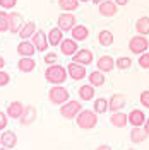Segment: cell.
Segmentation results:
<instances>
[{
    "label": "cell",
    "instance_id": "6da1fadb",
    "mask_svg": "<svg viewBox=\"0 0 149 150\" xmlns=\"http://www.w3.org/2000/svg\"><path fill=\"white\" fill-rule=\"evenodd\" d=\"M67 79H69V74H67V68L62 65H48V68L45 70V80L50 82L52 85H64Z\"/></svg>",
    "mask_w": 149,
    "mask_h": 150
},
{
    "label": "cell",
    "instance_id": "7a4b0ae2",
    "mask_svg": "<svg viewBox=\"0 0 149 150\" xmlns=\"http://www.w3.org/2000/svg\"><path fill=\"white\" fill-rule=\"evenodd\" d=\"M75 123L81 130H93L98 125V114L93 109H82L75 116Z\"/></svg>",
    "mask_w": 149,
    "mask_h": 150
},
{
    "label": "cell",
    "instance_id": "3957f363",
    "mask_svg": "<svg viewBox=\"0 0 149 150\" xmlns=\"http://www.w3.org/2000/svg\"><path fill=\"white\" fill-rule=\"evenodd\" d=\"M70 99V94L64 85H52L48 91V101L53 106H62L64 103H67Z\"/></svg>",
    "mask_w": 149,
    "mask_h": 150
},
{
    "label": "cell",
    "instance_id": "277c9868",
    "mask_svg": "<svg viewBox=\"0 0 149 150\" xmlns=\"http://www.w3.org/2000/svg\"><path fill=\"white\" fill-rule=\"evenodd\" d=\"M81 111H82V104L79 101H74V99H69L67 103H64L60 106V114L65 120H75V116Z\"/></svg>",
    "mask_w": 149,
    "mask_h": 150
},
{
    "label": "cell",
    "instance_id": "5b68a950",
    "mask_svg": "<svg viewBox=\"0 0 149 150\" xmlns=\"http://www.w3.org/2000/svg\"><path fill=\"white\" fill-rule=\"evenodd\" d=\"M129 50H130L134 55L139 56L140 53H146L149 50V41L146 36L142 34H137V36H132L130 41H129Z\"/></svg>",
    "mask_w": 149,
    "mask_h": 150
},
{
    "label": "cell",
    "instance_id": "8992f818",
    "mask_svg": "<svg viewBox=\"0 0 149 150\" xmlns=\"http://www.w3.org/2000/svg\"><path fill=\"white\" fill-rule=\"evenodd\" d=\"M75 24H77V19H75L74 12H62L58 19H57V28H60L64 33L67 31H72Z\"/></svg>",
    "mask_w": 149,
    "mask_h": 150
},
{
    "label": "cell",
    "instance_id": "52a82bcc",
    "mask_svg": "<svg viewBox=\"0 0 149 150\" xmlns=\"http://www.w3.org/2000/svg\"><path fill=\"white\" fill-rule=\"evenodd\" d=\"M125 106H127V97H125L123 94H120V92L113 94L112 97L108 99V111H112V112L122 111Z\"/></svg>",
    "mask_w": 149,
    "mask_h": 150
},
{
    "label": "cell",
    "instance_id": "ba28073f",
    "mask_svg": "<svg viewBox=\"0 0 149 150\" xmlns=\"http://www.w3.org/2000/svg\"><path fill=\"white\" fill-rule=\"evenodd\" d=\"M94 60V55L91 50H86V48H79L77 50V53H75L74 56H72V62H75V63H81V65L87 67L91 65Z\"/></svg>",
    "mask_w": 149,
    "mask_h": 150
},
{
    "label": "cell",
    "instance_id": "9c48e42d",
    "mask_svg": "<svg viewBox=\"0 0 149 150\" xmlns=\"http://www.w3.org/2000/svg\"><path fill=\"white\" fill-rule=\"evenodd\" d=\"M98 12L101 17H113L118 12V5L115 4V0H105L98 5Z\"/></svg>",
    "mask_w": 149,
    "mask_h": 150
},
{
    "label": "cell",
    "instance_id": "30bf717a",
    "mask_svg": "<svg viewBox=\"0 0 149 150\" xmlns=\"http://www.w3.org/2000/svg\"><path fill=\"white\" fill-rule=\"evenodd\" d=\"M24 26V17L19 12H9V33L19 34V31Z\"/></svg>",
    "mask_w": 149,
    "mask_h": 150
},
{
    "label": "cell",
    "instance_id": "8fae6325",
    "mask_svg": "<svg viewBox=\"0 0 149 150\" xmlns=\"http://www.w3.org/2000/svg\"><path fill=\"white\" fill-rule=\"evenodd\" d=\"M31 41L36 46V51H41V53H45V50H48V46H50L48 34H45V31H36L33 34V38H31Z\"/></svg>",
    "mask_w": 149,
    "mask_h": 150
},
{
    "label": "cell",
    "instance_id": "7c38bea8",
    "mask_svg": "<svg viewBox=\"0 0 149 150\" xmlns=\"http://www.w3.org/2000/svg\"><path fill=\"white\" fill-rule=\"evenodd\" d=\"M67 74L72 80H82V79H86V67L72 62L67 65Z\"/></svg>",
    "mask_w": 149,
    "mask_h": 150
},
{
    "label": "cell",
    "instance_id": "4fadbf2b",
    "mask_svg": "<svg viewBox=\"0 0 149 150\" xmlns=\"http://www.w3.org/2000/svg\"><path fill=\"white\" fill-rule=\"evenodd\" d=\"M79 41H75L72 38H64V41L60 43V51H62V55L65 56H74L77 53V50H79V45H77Z\"/></svg>",
    "mask_w": 149,
    "mask_h": 150
},
{
    "label": "cell",
    "instance_id": "5bb4252c",
    "mask_svg": "<svg viewBox=\"0 0 149 150\" xmlns=\"http://www.w3.org/2000/svg\"><path fill=\"white\" fill-rule=\"evenodd\" d=\"M38 118V111L34 106H24V112H22V116L19 118V123L22 125V126H29V125H33V123L36 121Z\"/></svg>",
    "mask_w": 149,
    "mask_h": 150
},
{
    "label": "cell",
    "instance_id": "9a60e30c",
    "mask_svg": "<svg viewBox=\"0 0 149 150\" xmlns=\"http://www.w3.org/2000/svg\"><path fill=\"white\" fill-rule=\"evenodd\" d=\"M36 68V62L33 56H21L17 62V70L21 74H31Z\"/></svg>",
    "mask_w": 149,
    "mask_h": 150
},
{
    "label": "cell",
    "instance_id": "2e32d148",
    "mask_svg": "<svg viewBox=\"0 0 149 150\" xmlns=\"http://www.w3.org/2000/svg\"><path fill=\"white\" fill-rule=\"evenodd\" d=\"M0 147L9 149V150L16 149L17 147V135L14 131H4L0 135Z\"/></svg>",
    "mask_w": 149,
    "mask_h": 150
},
{
    "label": "cell",
    "instance_id": "e0dca14e",
    "mask_svg": "<svg viewBox=\"0 0 149 150\" xmlns=\"http://www.w3.org/2000/svg\"><path fill=\"white\" fill-rule=\"evenodd\" d=\"M34 53H36V46L33 45V41L21 39V43L17 45V55L19 56H34Z\"/></svg>",
    "mask_w": 149,
    "mask_h": 150
},
{
    "label": "cell",
    "instance_id": "ac0fdd59",
    "mask_svg": "<svg viewBox=\"0 0 149 150\" xmlns=\"http://www.w3.org/2000/svg\"><path fill=\"white\" fill-rule=\"evenodd\" d=\"M96 67H98V70H101L105 74H108V72H112L113 68H115V60H113V56L110 55H103L98 58V62H96Z\"/></svg>",
    "mask_w": 149,
    "mask_h": 150
},
{
    "label": "cell",
    "instance_id": "d6986e66",
    "mask_svg": "<svg viewBox=\"0 0 149 150\" xmlns=\"http://www.w3.org/2000/svg\"><path fill=\"white\" fill-rule=\"evenodd\" d=\"M129 137H130V142L132 143H142L149 137V133L144 130V126H132V130L129 131Z\"/></svg>",
    "mask_w": 149,
    "mask_h": 150
},
{
    "label": "cell",
    "instance_id": "ffe728a7",
    "mask_svg": "<svg viewBox=\"0 0 149 150\" xmlns=\"http://www.w3.org/2000/svg\"><path fill=\"white\" fill-rule=\"evenodd\" d=\"M146 114L144 111H140V109H132L129 112V125L130 126H144V123H146Z\"/></svg>",
    "mask_w": 149,
    "mask_h": 150
},
{
    "label": "cell",
    "instance_id": "44dd1931",
    "mask_svg": "<svg viewBox=\"0 0 149 150\" xmlns=\"http://www.w3.org/2000/svg\"><path fill=\"white\" fill-rule=\"evenodd\" d=\"M7 116L12 118V120H19L21 116H22V112H24V104L21 103V101H14V103H10L7 106Z\"/></svg>",
    "mask_w": 149,
    "mask_h": 150
},
{
    "label": "cell",
    "instance_id": "7402d4cb",
    "mask_svg": "<svg viewBox=\"0 0 149 150\" xmlns=\"http://www.w3.org/2000/svg\"><path fill=\"white\" fill-rule=\"evenodd\" d=\"M110 123L115 128H125L129 125V114H125V112H122V111L113 112L112 118H110Z\"/></svg>",
    "mask_w": 149,
    "mask_h": 150
},
{
    "label": "cell",
    "instance_id": "603a6c76",
    "mask_svg": "<svg viewBox=\"0 0 149 150\" xmlns=\"http://www.w3.org/2000/svg\"><path fill=\"white\" fill-rule=\"evenodd\" d=\"M64 41V31L60 28H53L48 31V43H50V46H60V43Z\"/></svg>",
    "mask_w": 149,
    "mask_h": 150
},
{
    "label": "cell",
    "instance_id": "cb8c5ba5",
    "mask_svg": "<svg viewBox=\"0 0 149 150\" xmlns=\"http://www.w3.org/2000/svg\"><path fill=\"white\" fill-rule=\"evenodd\" d=\"M96 87H93L91 84H84V85H81L79 87V99L81 101H94V94H96V91H94Z\"/></svg>",
    "mask_w": 149,
    "mask_h": 150
},
{
    "label": "cell",
    "instance_id": "d4e9b609",
    "mask_svg": "<svg viewBox=\"0 0 149 150\" xmlns=\"http://www.w3.org/2000/svg\"><path fill=\"white\" fill-rule=\"evenodd\" d=\"M36 31H38L36 22L29 21V22H24V26H22V29L19 31L17 36L21 38V39H31V38H33V34H34Z\"/></svg>",
    "mask_w": 149,
    "mask_h": 150
},
{
    "label": "cell",
    "instance_id": "484cf974",
    "mask_svg": "<svg viewBox=\"0 0 149 150\" xmlns=\"http://www.w3.org/2000/svg\"><path fill=\"white\" fill-rule=\"evenodd\" d=\"M70 33H72V39H75V41H84L89 36V29L86 28L84 24H75Z\"/></svg>",
    "mask_w": 149,
    "mask_h": 150
},
{
    "label": "cell",
    "instance_id": "4316f807",
    "mask_svg": "<svg viewBox=\"0 0 149 150\" xmlns=\"http://www.w3.org/2000/svg\"><path fill=\"white\" fill-rule=\"evenodd\" d=\"M87 79H89V84L93 85V87H101V85H105V80H106L105 72H101V70L91 72V74L87 75Z\"/></svg>",
    "mask_w": 149,
    "mask_h": 150
},
{
    "label": "cell",
    "instance_id": "83f0119b",
    "mask_svg": "<svg viewBox=\"0 0 149 150\" xmlns=\"http://www.w3.org/2000/svg\"><path fill=\"white\" fill-rule=\"evenodd\" d=\"M113 39H115V38H113V33L112 31H108V29H103V31L98 33V43H100L101 46H105V48L112 46Z\"/></svg>",
    "mask_w": 149,
    "mask_h": 150
},
{
    "label": "cell",
    "instance_id": "f1b7e54d",
    "mask_svg": "<svg viewBox=\"0 0 149 150\" xmlns=\"http://www.w3.org/2000/svg\"><path fill=\"white\" fill-rule=\"evenodd\" d=\"M135 31L137 34H142V36H148L149 34V17L148 16H142L135 21Z\"/></svg>",
    "mask_w": 149,
    "mask_h": 150
},
{
    "label": "cell",
    "instance_id": "f546056e",
    "mask_svg": "<svg viewBox=\"0 0 149 150\" xmlns=\"http://www.w3.org/2000/svg\"><path fill=\"white\" fill-rule=\"evenodd\" d=\"M93 111L96 112V114H103V112H106L108 111V99H105V97H98V99H94Z\"/></svg>",
    "mask_w": 149,
    "mask_h": 150
},
{
    "label": "cell",
    "instance_id": "4dcf8cb0",
    "mask_svg": "<svg viewBox=\"0 0 149 150\" xmlns=\"http://www.w3.org/2000/svg\"><path fill=\"white\" fill-rule=\"evenodd\" d=\"M58 5L64 12H75L79 9V0H58Z\"/></svg>",
    "mask_w": 149,
    "mask_h": 150
},
{
    "label": "cell",
    "instance_id": "1f68e13d",
    "mask_svg": "<svg viewBox=\"0 0 149 150\" xmlns=\"http://www.w3.org/2000/svg\"><path fill=\"white\" fill-rule=\"evenodd\" d=\"M115 65L118 70H129L132 67V60L129 56H118L117 60H115Z\"/></svg>",
    "mask_w": 149,
    "mask_h": 150
},
{
    "label": "cell",
    "instance_id": "d6a6232c",
    "mask_svg": "<svg viewBox=\"0 0 149 150\" xmlns=\"http://www.w3.org/2000/svg\"><path fill=\"white\" fill-rule=\"evenodd\" d=\"M9 31V12L7 10H0V33Z\"/></svg>",
    "mask_w": 149,
    "mask_h": 150
},
{
    "label": "cell",
    "instance_id": "836d02e7",
    "mask_svg": "<svg viewBox=\"0 0 149 150\" xmlns=\"http://www.w3.org/2000/svg\"><path fill=\"white\" fill-rule=\"evenodd\" d=\"M43 60H45L47 65H55V63H58V56H57L55 51H48V53H45Z\"/></svg>",
    "mask_w": 149,
    "mask_h": 150
},
{
    "label": "cell",
    "instance_id": "e575fe53",
    "mask_svg": "<svg viewBox=\"0 0 149 150\" xmlns=\"http://www.w3.org/2000/svg\"><path fill=\"white\" fill-rule=\"evenodd\" d=\"M139 67L144 70H149V53H140L139 55Z\"/></svg>",
    "mask_w": 149,
    "mask_h": 150
},
{
    "label": "cell",
    "instance_id": "d590c367",
    "mask_svg": "<svg viewBox=\"0 0 149 150\" xmlns=\"http://www.w3.org/2000/svg\"><path fill=\"white\" fill-rule=\"evenodd\" d=\"M17 5V0H0V9L4 10H12Z\"/></svg>",
    "mask_w": 149,
    "mask_h": 150
},
{
    "label": "cell",
    "instance_id": "8d00e7d4",
    "mask_svg": "<svg viewBox=\"0 0 149 150\" xmlns=\"http://www.w3.org/2000/svg\"><path fill=\"white\" fill-rule=\"evenodd\" d=\"M9 82H10V75L2 68L0 70V87H5V85H9Z\"/></svg>",
    "mask_w": 149,
    "mask_h": 150
},
{
    "label": "cell",
    "instance_id": "74e56055",
    "mask_svg": "<svg viewBox=\"0 0 149 150\" xmlns=\"http://www.w3.org/2000/svg\"><path fill=\"white\" fill-rule=\"evenodd\" d=\"M7 125H9V116H7V112L0 111V131H4L7 128Z\"/></svg>",
    "mask_w": 149,
    "mask_h": 150
},
{
    "label": "cell",
    "instance_id": "f35d334b",
    "mask_svg": "<svg viewBox=\"0 0 149 150\" xmlns=\"http://www.w3.org/2000/svg\"><path fill=\"white\" fill-rule=\"evenodd\" d=\"M140 104L146 109H149V91H142L140 92Z\"/></svg>",
    "mask_w": 149,
    "mask_h": 150
},
{
    "label": "cell",
    "instance_id": "ab89813d",
    "mask_svg": "<svg viewBox=\"0 0 149 150\" xmlns=\"http://www.w3.org/2000/svg\"><path fill=\"white\" fill-rule=\"evenodd\" d=\"M129 2H130V0H115V4H117L118 7H123V5H127Z\"/></svg>",
    "mask_w": 149,
    "mask_h": 150
},
{
    "label": "cell",
    "instance_id": "60d3db41",
    "mask_svg": "<svg viewBox=\"0 0 149 150\" xmlns=\"http://www.w3.org/2000/svg\"><path fill=\"white\" fill-rule=\"evenodd\" d=\"M96 150H112V147L105 143V145H100V147H96Z\"/></svg>",
    "mask_w": 149,
    "mask_h": 150
},
{
    "label": "cell",
    "instance_id": "b9f144b4",
    "mask_svg": "<svg viewBox=\"0 0 149 150\" xmlns=\"http://www.w3.org/2000/svg\"><path fill=\"white\" fill-rule=\"evenodd\" d=\"M144 130L149 133V118H146V123H144Z\"/></svg>",
    "mask_w": 149,
    "mask_h": 150
},
{
    "label": "cell",
    "instance_id": "7bdbcfd3",
    "mask_svg": "<svg viewBox=\"0 0 149 150\" xmlns=\"http://www.w3.org/2000/svg\"><path fill=\"white\" fill-rule=\"evenodd\" d=\"M5 67V60H4V56H0V70Z\"/></svg>",
    "mask_w": 149,
    "mask_h": 150
},
{
    "label": "cell",
    "instance_id": "ee69618b",
    "mask_svg": "<svg viewBox=\"0 0 149 150\" xmlns=\"http://www.w3.org/2000/svg\"><path fill=\"white\" fill-rule=\"evenodd\" d=\"M101 2H105V0H93V4H96V5H100Z\"/></svg>",
    "mask_w": 149,
    "mask_h": 150
},
{
    "label": "cell",
    "instance_id": "f6af8a7d",
    "mask_svg": "<svg viewBox=\"0 0 149 150\" xmlns=\"http://www.w3.org/2000/svg\"><path fill=\"white\" fill-rule=\"evenodd\" d=\"M79 2H84V4H87V2H93V0H79Z\"/></svg>",
    "mask_w": 149,
    "mask_h": 150
},
{
    "label": "cell",
    "instance_id": "bcb514c9",
    "mask_svg": "<svg viewBox=\"0 0 149 150\" xmlns=\"http://www.w3.org/2000/svg\"><path fill=\"white\" fill-rule=\"evenodd\" d=\"M0 150H9V149H4V147H0Z\"/></svg>",
    "mask_w": 149,
    "mask_h": 150
},
{
    "label": "cell",
    "instance_id": "7dc6e473",
    "mask_svg": "<svg viewBox=\"0 0 149 150\" xmlns=\"http://www.w3.org/2000/svg\"><path fill=\"white\" fill-rule=\"evenodd\" d=\"M127 150H135V149H127Z\"/></svg>",
    "mask_w": 149,
    "mask_h": 150
}]
</instances>
